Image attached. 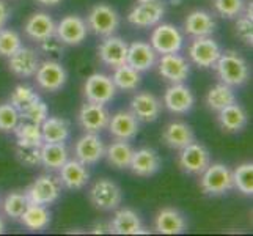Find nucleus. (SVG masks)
I'll return each mask as SVG.
<instances>
[{
    "label": "nucleus",
    "instance_id": "25",
    "mask_svg": "<svg viewBox=\"0 0 253 236\" xmlns=\"http://www.w3.org/2000/svg\"><path fill=\"white\" fill-rule=\"evenodd\" d=\"M154 230L161 235H181L187 230V221L178 209L162 208L154 217Z\"/></svg>",
    "mask_w": 253,
    "mask_h": 236
},
{
    "label": "nucleus",
    "instance_id": "7",
    "mask_svg": "<svg viewBox=\"0 0 253 236\" xmlns=\"http://www.w3.org/2000/svg\"><path fill=\"white\" fill-rule=\"evenodd\" d=\"M33 77L41 90H46L50 93L62 90L68 81V74H66L65 66L62 63H58L57 60H52V58L44 60V62H40V66Z\"/></svg>",
    "mask_w": 253,
    "mask_h": 236
},
{
    "label": "nucleus",
    "instance_id": "13",
    "mask_svg": "<svg viewBox=\"0 0 253 236\" xmlns=\"http://www.w3.org/2000/svg\"><path fill=\"white\" fill-rule=\"evenodd\" d=\"M106 153V145H104L99 134L85 133L82 137L77 139L74 145V157L85 165L98 164Z\"/></svg>",
    "mask_w": 253,
    "mask_h": 236
},
{
    "label": "nucleus",
    "instance_id": "39",
    "mask_svg": "<svg viewBox=\"0 0 253 236\" xmlns=\"http://www.w3.org/2000/svg\"><path fill=\"white\" fill-rule=\"evenodd\" d=\"M38 99H40L38 93L30 85H24V84L16 85L10 94V104L17 112H22L24 109H27L30 104H33Z\"/></svg>",
    "mask_w": 253,
    "mask_h": 236
},
{
    "label": "nucleus",
    "instance_id": "2",
    "mask_svg": "<svg viewBox=\"0 0 253 236\" xmlns=\"http://www.w3.org/2000/svg\"><path fill=\"white\" fill-rule=\"evenodd\" d=\"M86 29L98 37H110L120 27V16L115 8L106 3L94 5L86 16Z\"/></svg>",
    "mask_w": 253,
    "mask_h": 236
},
{
    "label": "nucleus",
    "instance_id": "41",
    "mask_svg": "<svg viewBox=\"0 0 253 236\" xmlns=\"http://www.w3.org/2000/svg\"><path fill=\"white\" fill-rule=\"evenodd\" d=\"M41 146H33V145H24V143H16V157L22 165L27 167H35L40 165L41 162V154H40Z\"/></svg>",
    "mask_w": 253,
    "mask_h": 236
},
{
    "label": "nucleus",
    "instance_id": "50",
    "mask_svg": "<svg viewBox=\"0 0 253 236\" xmlns=\"http://www.w3.org/2000/svg\"><path fill=\"white\" fill-rule=\"evenodd\" d=\"M5 232V222H3V219L0 217V235H2Z\"/></svg>",
    "mask_w": 253,
    "mask_h": 236
},
{
    "label": "nucleus",
    "instance_id": "23",
    "mask_svg": "<svg viewBox=\"0 0 253 236\" xmlns=\"http://www.w3.org/2000/svg\"><path fill=\"white\" fill-rule=\"evenodd\" d=\"M129 169L137 177H153V175L161 169V157L158 151L153 148H140V150H134L132 159H130Z\"/></svg>",
    "mask_w": 253,
    "mask_h": 236
},
{
    "label": "nucleus",
    "instance_id": "29",
    "mask_svg": "<svg viewBox=\"0 0 253 236\" xmlns=\"http://www.w3.org/2000/svg\"><path fill=\"white\" fill-rule=\"evenodd\" d=\"M217 113H219V115H217L219 125L226 133H239V131H242L247 125V113L238 102L230 104V106H226L225 109L219 110Z\"/></svg>",
    "mask_w": 253,
    "mask_h": 236
},
{
    "label": "nucleus",
    "instance_id": "19",
    "mask_svg": "<svg viewBox=\"0 0 253 236\" xmlns=\"http://www.w3.org/2000/svg\"><path fill=\"white\" fill-rule=\"evenodd\" d=\"M107 129L113 139L129 142L138 134V120L130 110H118L110 115Z\"/></svg>",
    "mask_w": 253,
    "mask_h": 236
},
{
    "label": "nucleus",
    "instance_id": "37",
    "mask_svg": "<svg viewBox=\"0 0 253 236\" xmlns=\"http://www.w3.org/2000/svg\"><path fill=\"white\" fill-rule=\"evenodd\" d=\"M233 186L239 189L244 195L253 194V164L244 162L238 165L233 172Z\"/></svg>",
    "mask_w": 253,
    "mask_h": 236
},
{
    "label": "nucleus",
    "instance_id": "32",
    "mask_svg": "<svg viewBox=\"0 0 253 236\" xmlns=\"http://www.w3.org/2000/svg\"><path fill=\"white\" fill-rule=\"evenodd\" d=\"M21 222L32 232H41L50 224V211L44 205L29 203L25 211L19 217Z\"/></svg>",
    "mask_w": 253,
    "mask_h": 236
},
{
    "label": "nucleus",
    "instance_id": "34",
    "mask_svg": "<svg viewBox=\"0 0 253 236\" xmlns=\"http://www.w3.org/2000/svg\"><path fill=\"white\" fill-rule=\"evenodd\" d=\"M233 102H236V94H234L233 87L223 82L211 87L206 94V106L214 112H219Z\"/></svg>",
    "mask_w": 253,
    "mask_h": 236
},
{
    "label": "nucleus",
    "instance_id": "35",
    "mask_svg": "<svg viewBox=\"0 0 253 236\" xmlns=\"http://www.w3.org/2000/svg\"><path fill=\"white\" fill-rule=\"evenodd\" d=\"M112 81L115 84L117 90L121 92H132L135 90L138 85H140L142 76L140 73L134 69L132 66H129L127 63L120 65L117 68H113V74H112Z\"/></svg>",
    "mask_w": 253,
    "mask_h": 236
},
{
    "label": "nucleus",
    "instance_id": "20",
    "mask_svg": "<svg viewBox=\"0 0 253 236\" xmlns=\"http://www.w3.org/2000/svg\"><path fill=\"white\" fill-rule=\"evenodd\" d=\"M40 66L37 50L21 46L11 57H8V69L17 77H33Z\"/></svg>",
    "mask_w": 253,
    "mask_h": 236
},
{
    "label": "nucleus",
    "instance_id": "28",
    "mask_svg": "<svg viewBox=\"0 0 253 236\" xmlns=\"http://www.w3.org/2000/svg\"><path fill=\"white\" fill-rule=\"evenodd\" d=\"M184 30L187 35L194 38L200 37H211L215 30V21L212 16L205 10L190 11L184 21Z\"/></svg>",
    "mask_w": 253,
    "mask_h": 236
},
{
    "label": "nucleus",
    "instance_id": "36",
    "mask_svg": "<svg viewBox=\"0 0 253 236\" xmlns=\"http://www.w3.org/2000/svg\"><path fill=\"white\" fill-rule=\"evenodd\" d=\"M14 136L17 139V143L24 145H33L41 146L42 145V136H41V126L32 121H24V123H17L14 128Z\"/></svg>",
    "mask_w": 253,
    "mask_h": 236
},
{
    "label": "nucleus",
    "instance_id": "45",
    "mask_svg": "<svg viewBox=\"0 0 253 236\" xmlns=\"http://www.w3.org/2000/svg\"><path fill=\"white\" fill-rule=\"evenodd\" d=\"M234 30H236V35L239 37L241 41L246 43L247 46H252L253 41V22L252 19H249L247 16H238V21L234 24Z\"/></svg>",
    "mask_w": 253,
    "mask_h": 236
},
{
    "label": "nucleus",
    "instance_id": "9",
    "mask_svg": "<svg viewBox=\"0 0 253 236\" xmlns=\"http://www.w3.org/2000/svg\"><path fill=\"white\" fill-rule=\"evenodd\" d=\"M178 156V165L182 172L189 175H202L205 169L211 164V156L202 143L192 142L187 146L181 148Z\"/></svg>",
    "mask_w": 253,
    "mask_h": 236
},
{
    "label": "nucleus",
    "instance_id": "12",
    "mask_svg": "<svg viewBox=\"0 0 253 236\" xmlns=\"http://www.w3.org/2000/svg\"><path fill=\"white\" fill-rule=\"evenodd\" d=\"M110 113L106 109V104H98V102H90L86 101L79 110V125L85 133H94L99 134L101 131L107 129Z\"/></svg>",
    "mask_w": 253,
    "mask_h": 236
},
{
    "label": "nucleus",
    "instance_id": "17",
    "mask_svg": "<svg viewBox=\"0 0 253 236\" xmlns=\"http://www.w3.org/2000/svg\"><path fill=\"white\" fill-rule=\"evenodd\" d=\"M159 74L170 84L184 82L190 74V65L187 60L176 54H164L158 62Z\"/></svg>",
    "mask_w": 253,
    "mask_h": 236
},
{
    "label": "nucleus",
    "instance_id": "14",
    "mask_svg": "<svg viewBox=\"0 0 253 236\" xmlns=\"http://www.w3.org/2000/svg\"><path fill=\"white\" fill-rule=\"evenodd\" d=\"M220 54V46L211 37L194 38V41L189 46V57L200 68H212Z\"/></svg>",
    "mask_w": 253,
    "mask_h": 236
},
{
    "label": "nucleus",
    "instance_id": "33",
    "mask_svg": "<svg viewBox=\"0 0 253 236\" xmlns=\"http://www.w3.org/2000/svg\"><path fill=\"white\" fill-rule=\"evenodd\" d=\"M41 165L47 170H58L68 161V148L65 143H47L42 142L40 148Z\"/></svg>",
    "mask_w": 253,
    "mask_h": 236
},
{
    "label": "nucleus",
    "instance_id": "5",
    "mask_svg": "<svg viewBox=\"0 0 253 236\" xmlns=\"http://www.w3.org/2000/svg\"><path fill=\"white\" fill-rule=\"evenodd\" d=\"M150 45L156 50V54H176L182 49L184 37L174 25L159 22L158 25H154L151 32Z\"/></svg>",
    "mask_w": 253,
    "mask_h": 236
},
{
    "label": "nucleus",
    "instance_id": "42",
    "mask_svg": "<svg viewBox=\"0 0 253 236\" xmlns=\"http://www.w3.org/2000/svg\"><path fill=\"white\" fill-rule=\"evenodd\" d=\"M19 121H21L19 112L10 102L0 104V131L2 133H13Z\"/></svg>",
    "mask_w": 253,
    "mask_h": 236
},
{
    "label": "nucleus",
    "instance_id": "48",
    "mask_svg": "<svg viewBox=\"0 0 253 236\" xmlns=\"http://www.w3.org/2000/svg\"><path fill=\"white\" fill-rule=\"evenodd\" d=\"M91 233L94 235H102V233H110V224L109 222H98V224H94L93 225V229H91Z\"/></svg>",
    "mask_w": 253,
    "mask_h": 236
},
{
    "label": "nucleus",
    "instance_id": "18",
    "mask_svg": "<svg viewBox=\"0 0 253 236\" xmlns=\"http://www.w3.org/2000/svg\"><path fill=\"white\" fill-rule=\"evenodd\" d=\"M58 180L62 186L69 190H81L88 185L90 173L86 170V165L74 157V159H68L58 169Z\"/></svg>",
    "mask_w": 253,
    "mask_h": 236
},
{
    "label": "nucleus",
    "instance_id": "49",
    "mask_svg": "<svg viewBox=\"0 0 253 236\" xmlns=\"http://www.w3.org/2000/svg\"><path fill=\"white\" fill-rule=\"evenodd\" d=\"M38 3H41V5H44V6H55V5H58L62 0H37Z\"/></svg>",
    "mask_w": 253,
    "mask_h": 236
},
{
    "label": "nucleus",
    "instance_id": "51",
    "mask_svg": "<svg viewBox=\"0 0 253 236\" xmlns=\"http://www.w3.org/2000/svg\"><path fill=\"white\" fill-rule=\"evenodd\" d=\"M171 3H173V5H179V3H181V0H171Z\"/></svg>",
    "mask_w": 253,
    "mask_h": 236
},
{
    "label": "nucleus",
    "instance_id": "24",
    "mask_svg": "<svg viewBox=\"0 0 253 236\" xmlns=\"http://www.w3.org/2000/svg\"><path fill=\"white\" fill-rule=\"evenodd\" d=\"M24 32L30 40L41 43L55 35V22L47 13L38 11L27 17L24 24Z\"/></svg>",
    "mask_w": 253,
    "mask_h": 236
},
{
    "label": "nucleus",
    "instance_id": "22",
    "mask_svg": "<svg viewBox=\"0 0 253 236\" xmlns=\"http://www.w3.org/2000/svg\"><path fill=\"white\" fill-rule=\"evenodd\" d=\"M158 62V54L151 47L150 43L145 41H134L127 45V57L126 63L137 69L138 73H145L151 69Z\"/></svg>",
    "mask_w": 253,
    "mask_h": 236
},
{
    "label": "nucleus",
    "instance_id": "21",
    "mask_svg": "<svg viewBox=\"0 0 253 236\" xmlns=\"http://www.w3.org/2000/svg\"><path fill=\"white\" fill-rule=\"evenodd\" d=\"M99 60L110 68H117L126 63L127 57V43L120 37H106L98 47Z\"/></svg>",
    "mask_w": 253,
    "mask_h": 236
},
{
    "label": "nucleus",
    "instance_id": "8",
    "mask_svg": "<svg viewBox=\"0 0 253 236\" xmlns=\"http://www.w3.org/2000/svg\"><path fill=\"white\" fill-rule=\"evenodd\" d=\"M165 14V6L162 0H150V2H137V5L129 11L127 22L134 27L148 29L158 25Z\"/></svg>",
    "mask_w": 253,
    "mask_h": 236
},
{
    "label": "nucleus",
    "instance_id": "47",
    "mask_svg": "<svg viewBox=\"0 0 253 236\" xmlns=\"http://www.w3.org/2000/svg\"><path fill=\"white\" fill-rule=\"evenodd\" d=\"M8 19H10V8H8L3 0H0V30L5 27Z\"/></svg>",
    "mask_w": 253,
    "mask_h": 236
},
{
    "label": "nucleus",
    "instance_id": "27",
    "mask_svg": "<svg viewBox=\"0 0 253 236\" xmlns=\"http://www.w3.org/2000/svg\"><path fill=\"white\" fill-rule=\"evenodd\" d=\"M162 141L169 148L173 150H181L189 143L195 142V134L184 121H171L162 131Z\"/></svg>",
    "mask_w": 253,
    "mask_h": 236
},
{
    "label": "nucleus",
    "instance_id": "40",
    "mask_svg": "<svg viewBox=\"0 0 253 236\" xmlns=\"http://www.w3.org/2000/svg\"><path fill=\"white\" fill-rule=\"evenodd\" d=\"M22 46V40L19 33L11 29L0 30V57H11L14 52Z\"/></svg>",
    "mask_w": 253,
    "mask_h": 236
},
{
    "label": "nucleus",
    "instance_id": "16",
    "mask_svg": "<svg viewBox=\"0 0 253 236\" xmlns=\"http://www.w3.org/2000/svg\"><path fill=\"white\" fill-rule=\"evenodd\" d=\"M162 102L150 92H140L130 99V112L142 123H153L159 118Z\"/></svg>",
    "mask_w": 253,
    "mask_h": 236
},
{
    "label": "nucleus",
    "instance_id": "26",
    "mask_svg": "<svg viewBox=\"0 0 253 236\" xmlns=\"http://www.w3.org/2000/svg\"><path fill=\"white\" fill-rule=\"evenodd\" d=\"M109 224H110V233H115V235H140V233H145L142 219L138 217V214L134 211V209H129V208L118 209Z\"/></svg>",
    "mask_w": 253,
    "mask_h": 236
},
{
    "label": "nucleus",
    "instance_id": "30",
    "mask_svg": "<svg viewBox=\"0 0 253 236\" xmlns=\"http://www.w3.org/2000/svg\"><path fill=\"white\" fill-rule=\"evenodd\" d=\"M41 126L42 142L65 143L69 137V123L62 117H47Z\"/></svg>",
    "mask_w": 253,
    "mask_h": 236
},
{
    "label": "nucleus",
    "instance_id": "6",
    "mask_svg": "<svg viewBox=\"0 0 253 236\" xmlns=\"http://www.w3.org/2000/svg\"><path fill=\"white\" fill-rule=\"evenodd\" d=\"M62 183L54 175H40L25 190L30 203L49 206L60 197Z\"/></svg>",
    "mask_w": 253,
    "mask_h": 236
},
{
    "label": "nucleus",
    "instance_id": "10",
    "mask_svg": "<svg viewBox=\"0 0 253 236\" xmlns=\"http://www.w3.org/2000/svg\"><path fill=\"white\" fill-rule=\"evenodd\" d=\"M115 93L117 87L113 84L112 77L102 73H94L88 76L84 84V96L90 102L107 104L115 98Z\"/></svg>",
    "mask_w": 253,
    "mask_h": 236
},
{
    "label": "nucleus",
    "instance_id": "4",
    "mask_svg": "<svg viewBox=\"0 0 253 236\" xmlns=\"http://www.w3.org/2000/svg\"><path fill=\"white\" fill-rule=\"evenodd\" d=\"M200 186L208 195H222L230 192L233 186V173L225 164H209L202 173Z\"/></svg>",
    "mask_w": 253,
    "mask_h": 236
},
{
    "label": "nucleus",
    "instance_id": "44",
    "mask_svg": "<svg viewBox=\"0 0 253 236\" xmlns=\"http://www.w3.org/2000/svg\"><path fill=\"white\" fill-rule=\"evenodd\" d=\"M214 8L222 17L234 19L244 11V0H214Z\"/></svg>",
    "mask_w": 253,
    "mask_h": 236
},
{
    "label": "nucleus",
    "instance_id": "31",
    "mask_svg": "<svg viewBox=\"0 0 253 236\" xmlns=\"http://www.w3.org/2000/svg\"><path fill=\"white\" fill-rule=\"evenodd\" d=\"M132 153L134 148L130 146L127 141H118V139H115V142H112L109 146H106L104 157H106L112 167L121 170V169H129Z\"/></svg>",
    "mask_w": 253,
    "mask_h": 236
},
{
    "label": "nucleus",
    "instance_id": "15",
    "mask_svg": "<svg viewBox=\"0 0 253 236\" xmlns=\"http://www.w3.org/2000/svg\"><path fill=\"white\" fill-rule=\"evenodd\" d=\"M164 107L171 113L182 115L187 113L195 104V96L184 84H171L164 93Z\"/></svg>",
    "mask_w": 253,
    "mask_h": 236
},
{
    "label": "nucleus",
    "instance_id": "1",
    "mask_svg": "<svg viewBox=\"0 0 253 236\" xmlns=\"http://www.w3.org/2000/svg\"><path fill=\"white\" fill-rule=\"evenodd\" d=\"M212 68H215L220 82L230 87H241L249 81V65L234 50L222 52Z\"/></svg>",
    "mask_w": 253,
    "mask_h": 236
},
{
    "label": "nucleus",
    "instance_id": "3",
    "mask_svg": "<svg viewBox=\"0 0 253 236\" xmlns=\"http://www.w3.org/2000/svg\"><path fill=\"white\" fill-rule=\"evenodd\" d=\"M88 197L93 206L101 209V211H113V209L120 208L121 202H123V192H121L120 186L109 178H101L93 183Z\"/></svg>",
    "mask_w": 253,
    "mask_h": 236
},
{
    "label": "nucleus",
    "instance_id": "11",
    "mask_svg": "<svg viewBox=\"0 0 253 236\" xmlns=\"http://www.w3.org/2000/svg\"><path fill=\"white\" fill-rule=\"evenodd\" d=\"M86 22L77 14H68L55 24V37L63 43V46H79L85 41Z\"/></svg>",
    "mask_w": 253,
    "mask_h": 236
},
{
    "label": "nucleus",
    "instance_id": "46",
    "mask_svg": "<svg viewBox=\"0 0 253 236\" xmlns=\"http://www.w3.org/2000/svg\"><path fill=\"white\" fill-rule=\"evenodd\" d=\"M40 49L42 54H46V55H50V57H55V55H62V52H63V43L60 41L55 35L54 37H50L44 41H41L40 43Z\"/></svg>",
    "mask_w": 253,
    "mask_h": 236
},
{
    "label": "nucleus",
    "instance_id": "38",
    "mask_svg": "<svg viewBox=\"0 0 253 236\" xmlns=\"http://www.w3.org/2000/svg\"><path fill=\"white\" fill-rule=\"evenodd\" d=\"M29 198L25 192H10L2 203L3 213L11 217V219H19L22 213L25 211V208L29 206Z\"/></svg>",
    "mask_w": 253,
    "mask_h": 236
},
{
    "label": "nucleus",
    "instance_id": "43",
    "mask_svg": "<svg viewBox=\"0 0 253 236\" xmlns=\"http://www.w3.org/2000/svg\"><path fill=\"white\" fill-rule=\"evenodd\" d=\"M19 115L25 121H32V123L41 125L42 121L49 117V109L46 106V102L40 98L38 101H35L33 104H30L27 109H24L22 112H19Z\"/></svg>",
    "mask_w": 253,
    "mask_h": 236
}]
</instances>
